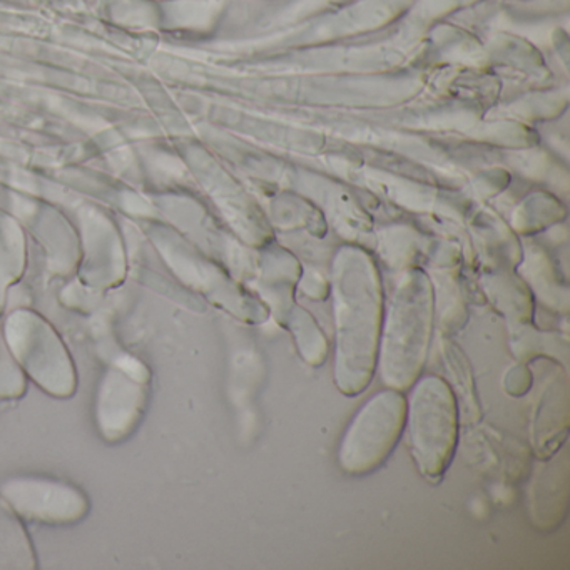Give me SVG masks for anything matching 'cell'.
I'll return each mask as SVG.
<instances>
[{
    "instance_id": "1",
    "label": "cell",
    "mask_w": 570,
    "mask_h": 570,
    "mask_svg": "<svg viewBox=\"0 0 570 570\" xmlns=\"http://www.w3.org/2000/svg\"><path fill=\"white\" fill-rule=\"evenodd\" d=\"M410 450L420 473L439 482L459 445V403L440 376H420L406 400Z\"/></svg>"
},
{
    "instance_id": "2",
    "label": "cell",
    "mask_w": 570,
    "mask_h": 570,
    "mask_svg": "<svg viewBox=\"0 0 570 570\" xmlns=\"http://www.w3.org/2000/svg\"><path fill=\"white\" fill-rule=\"evenodd\" d=\"M382 309L375 289L343 286L336 306L335 383L346 396L360 395L379 365Z\"/></svg>"
},
{
    "instance_id": "3",
    "label": "cell",
    "mask_w": 570,
    "mask_h": 570,
    "mask_svg": "<svg viewBox=\"0 0 570 570\" xmlns=\"http://www.w3.org/2000/svg\"><path fill=\"white\" fill-rule=\"evenodd\" d=\"M432 340V306L425 293L406 288L382 326L376 370L386 389H412L422 376Z\"/></svg>"
},
{
    "instance_id": "4",
    "label": "cell",
    "mask_w": 570,
    "mask_h": 570,
    "mask_svg": "<svg viewBox=\"0 0 570 570\" xmlns=\"http://www.w3.org/2000/svg\"><path fill=\"white\" fill-rule=\"evenodd\" d=\"M406 426V396L400 390L375 393L353 416L343 435L338 463L343 472L366 475L385 463Z\"/></svg>"
},
{
    "instance_id": "5",
    "label": "cell",
    "mask_w": 570,
    "mask_h": 570,
    "mask_svg": "<svg viewBox=\"0 0 570 570\" xmlns=\"http://www.w3.org/2000/svg\"><path fill=\"white\" fill-rule=\"evenodd\" d=\"M9 502L26 519L69 522L79 519L86 503L81 493L62 483L45 480H16L2 489Z\"/></svg>"
},
{
    "instance_id": "6",
    "label": "cell",
    "mask_w": 570,
    "mask_h": 570,
    "mask_svg": "<svg viewBox=\"0 0 570 570\" xmlns=\"http://www.w3.org/2000/svg\"><path fill=\"white\" fill-rule=\"evenodd\" d=\"M32 550L18 517L4 502H0V569L32 567Z\"/></svg>"
}]
</instances>
